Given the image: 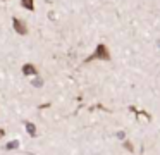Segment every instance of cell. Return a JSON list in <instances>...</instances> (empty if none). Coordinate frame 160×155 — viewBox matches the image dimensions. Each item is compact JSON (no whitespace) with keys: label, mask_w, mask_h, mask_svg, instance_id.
<instances>
[{"label":"cell","mask_w":160,"mask_h":155,"mask_svg":"<svg viewBox=\"0 0 160 155\" xmlns=\"http://www.w3.org/2000/svg\"><path fill=\"white\" fill-rule=\"evenodd\" d=\"M91 60H110V52H108L107 45L103 43H98L95 52L86 59V62H91Z\"/></svg>","instance_id":"cell-1"},{"label":"cell","mask_w":160,"mask_h":155,"mask_svg":"<svg viewBox=\"0 0 160 155\" xmlns=\"http://www.w3.org/2000/svg\"><path fill=\"white\" fill-rule=\"evenodd\" d=\"M12 26H14V31L18 34H26L28 33V26H26V23L21 21L19 17H12Z\"/></svg>","instance_id":"cell-2"},{"label":"cell","mask_w":160,"mask_h":155,"mask_svg":"<svg viewBox=\"0 0 160 155\" xmlns=\"http://www.w3.org/2000/svg\"><path fill=\"white\" fill-rule=\"evenodd\" d=\"M21 72L24 76H33V78H35V76L38 74V69H36V65H33L31 62H26V64L21 67Z\"/></svg>","instance_id":"cell-3"},{"label":"cell","mask_w":160,"mask_h":155,"mask_svg":"<svg viewBox=\"0 0 160 155\" xmlns=\"http://www.w3.org/2000/svg\"><path fill=\"white\" fill-rule=\"evenodd\" d=\"M24 126H26V131H28V134H29V136H33V138H35V136H36V126H35V124H33V122H29V121H26V122H24Z\"/></svg>","instance_id":"cell-4"},{"label":"cell","mask_w":160,"mask_h":155,"mask_svg":"<svg viewBox=\"0 0 160 155\" xmlns=\"http://www.w3.org/2000/svg\"><path fill=\"white\" fill-rule=\"evenodd\" d=\"M21 5L26 10H35V0H21Z\"/></svg>","instance_id":"cell-5"},{"label":"cell","mask_w":160,"mask_h":155,"mask_svg":"<svg viewBox=\"0 0 160 155\" xmlns=\"http://www.w3.org/2000/svg\"><path fill=\"white\" fill-rule=\"evenodd\" d=\"M16 148H19V141L18 140H12V141H9V143L5 145V150H16Z\"/></svg>","instance_id":"cell-6"},{"label":"cell","mask_w":160,"mask_h":155,"mask_svg":"<svg viewBox=\"0 0 160 155\" xmlns=\"http://www.w3.org/2000/svg\"><path fill=\"white\" fill-rule=\"evenodd\" d=\"M42 85H43V79L38 78V76H35V78H33V86H36V88H42Z\"/></svg>","instance_id":"cell-7"},{"label":"cell","mask_w":160,"mask_h":155,"mask_svg":"<svg viewBox=\"0 0 160 155\" xmlns=\"http://www.w3.org/2000/svg\"><path fill=\"white\" fill-rule=\"evenodd\" d=\"M5 136V129L4 127H0V138H4Z\"/></svg>","instance_id":"cell-8"},{"label":"cell","mask_w":160,"mask_h":155,"mask_svg":"<svg viewBox=\"0 0 160 155\" xmlns=\"http://www.w3.org/2000/svg\"><path fill=\"white\" fill-rule=\"evenodd\" d=\"M4 2H5V0H4Z\"/></svg>","instance_id":"cell-9"}]
</instances>
